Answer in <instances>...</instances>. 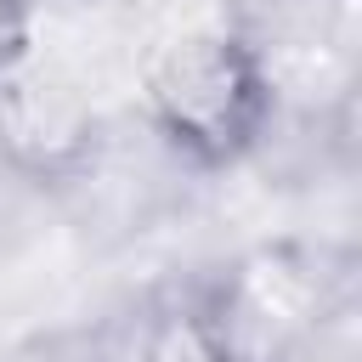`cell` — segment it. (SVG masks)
Returning <instances> with one entry per match:
<instances>
[{
    "label": "cell",
    "instance_id": "obj_1",
    "mask_svg": "<svg viewBox=\"0 0 362 362\" xmlns=\"http://www.w3.org/2000/svg\"><path fill=\"white\" fill-rule=\"evenodd\" d=\"M141 102L158 136L181 158L204 170H226L243 153H255V141L266 136L277 90L260 45L238 23L192 17L147 51Z\"/></svg>",
    "mask_w": 362,
    "mask_h": 362
},
{
    "label": "cell",
    "instance_id": "obj_2",
    "mask_svg": "<svg viewBox=\"0 0 362 362\" xmlns=\"http://www.w3.org/2000/svg\"><path fill=\"white\" fill-rule=\"evenodd\" d=\"M209 311L249 362H277L294 339H305L322 317H334V294L322 266L300 243H255L249 255L232 260Z\"/></svg>",
    "mask_w": 362,
    "mask_h": 362
},
{
    "label": "cell",
    "instance_id": "obj_3",
    "mask_svg": "<svg viewBox=\"0 0 362 362\" xmlns=\"http://www.w3.org/2000/svg\"><path fill=\"white\" fill-rule=\"evenodd\" d=\"M102 147V119L85 85L40 57L0 74V158L28 181H74Z\"/></svg>",
    "mask_w": 362,
    "mask_h": 362
},
{
    "label": "cell",
    "instance_id": "obj_4",
    "mask_svg": "<svg viewBox=\"0 0 362 362\" xmlns=\"http://www.w3.org/2000/svg\"><path fill=\"white\" fill-rule=\"evenodd\" d=\"M136 362H249L226 328L215 322L209 305L198 300H170L147 317L141 328V345H136Z\"/></svg>",
    "mask_w": 362,
    "mask_h": 362
},
{
    "label": "cell",
    "instance_id": "obj_5",
    "mask_svg": "<svg viewBox=\"0 0 362 362\" xmlns=\"http://www.w3.org/2000/svg\"><path fill=\"white\" fill-rule=\"evenodd\" d=\"M34 57V0H0V74Z\"/></svg>",
    "mask_w": 362,
    "mask_h": 362
}]
</instances>
